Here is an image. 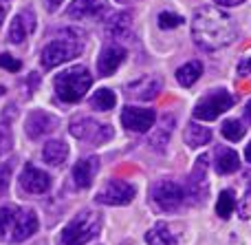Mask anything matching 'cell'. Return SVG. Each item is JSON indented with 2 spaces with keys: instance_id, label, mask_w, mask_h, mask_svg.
I'll list each match as a JSON object with an SVG mask.
<instances>
[{
  "instance_id": "obj_37",
  "label": "cell",
  "mask_w": 251,
  "mask_h": 245,
  "mask_svg": "<svg viewBox=\"0 0 251 245\" xmlns=\"http://www.w3.org/2000/svg\"><path fill=\"white\" fill-rule=\"evenodd\" d=\"M60 4H62V0H47V7L51 9V11H55V9L60 7Z\"/></svg>"
},
{
  "instance_id": "obj_19",
  "label": "cell",
  "mask_w": 251,
  "mask_h": 245,
  "mask_svg": "<svg viewBox=\"0 0 251 245\" xmlns=\"http://www.w3.org/2000/svg\"><path fill=\"white\" fill-rule=\"evenodd\" d=\"M214 168H216L218 175H231L240 168V159L238 153L231 148H225V146H218L216 153H214Z\"/></svg>"
},
{
  "instance_id": "obj_40",
  "label": "cell",
  "mask_w": 251,
  "mask_h": 245,
  "mask_svg": "<svg viewBox=\"0 0 251 245\" xmlns=\"http://www.w3.org/2000/svg\"><path fill=\"white\" fill-rule=\"evenodd\" d=\"M4 22V9H2V4H0V25Z\"/></svg>"
},
{
  "instance_id": "obj_13",
  "label": "cell",
  "mask_w": 251,
  "mask_h": 245,
  "mask_svg": "<svg viewBox=\"0 0 251 245\" xmlns=\"http://www.w3.org/2000/svg\"><path fill=\"white\" fill-rule=\"evenodd\" d=\"M156 113L152 109H137V106H128L122 113V124L128 131L134 133H146L154 126Z\"/></svg>"
},
{
  "instance_id": "obj_30",
  "label": "cell",
  "mask_w": 251,
  "mask_h": 245,
  "mask_svg": "<svg viewBox=\"0 0 251 245\" xmlns=\"http://www.w3.org/2000/svg\"><path fill=\"white\" fill-rule=\"evenodd\" d=\"M156 22H159L161 29H176V27H181L183 22H185V18L174 13V11H161L159 18H156Z\"/></svg>"
},
{
  "instance_id": "obj_6",
  "label": "cell",
  "mask_w": 251,
  "mask_h": 245,
  "mask_svg": "<svg viewBox=\"0 0 251 245\" xmlns=\"http://www.w3.org/2000/svg\"><path fill=\"white\" fill-rule=\"evenodd\" d=\"M71 135L77 137V139H84L88 144H106L108 139H113L115 131L113 126L108 124H101L97 119H91V117H77L73 119L71 124Z\"/></svg>"
},
{
  "instance_id": "obj_38",
  "label": "cell",
  "mask_w": 251,
  "mask_h": 245,
  "mask_svg": "<svg viewBox=\"0 0 251 245\" xmlns=\"http://www.w3.org/2000/svg\"><path fill=\"white\" fill-rule=\"evenodd\" d=\"M245 117H247L249 122H251V100L247 102V106H245Z\"/></svg>"
},
{
  "instance_id": "obj_1",
  "label": "cell",
  "mask_w": 251,
  "mask_h": 245,
  "mask_svg": "<svg viewBox=\"0 0 251 245\" xmlns=\"http://www.w3.org/2000/svg\"><path fill=\"white\" fill-rule=\"evenodd\" d=\"M192 38L203 51H218L238 38V27L234 18L221 7L205 4L194 11L192 18Z\"/></svg>"
},
{
  "instance_id": "obj_27",
  "label": "cell",
  "mask_w": 251,
  "mask_h": 245,
  "mask_svg": "<svg viewBox=\"0 0 251 245\" xmlns=\"http://www.w3.org/2000/svg\"><path fill=\"white\" fill-rule=\"evenodd\" d=\"M236 210V197L231 190H223L221 197H218V203H216V215L221 219H229L231 212Z\"/></svg>"
},
{
  "instance_id": "obj_16",
  "label": "cell",
  "mask_w": 251,
  "mask_h": 245,
  "mask_svg": "<svg viewBox=\"0 0 251 245\" xmlns=\"http://www.w3.org/2000/svg\"><path fill=\"white\" fill-rule=\"evenodd\" d=\"M20 188L26 190L29 194H44L51 188V177L29 163V166H25V170L20 175Z\"/></svg>"
},
{
  "instance_id": "obj_3",
  "label": "cell",
  "mask_w": 251,
  "mask_h": 245,
  "mask_svg": "<svg viewBox=\"0 0 251 245\" xmlns=\"http://www.w3.org/2000/svg\"><path fill=\"white\" fill-rule=\"evenodd\" d=\"M100 232H101V215L100 212H93V210H82L62 230V243L64 245H86V243H91L93 239H97Z\"/></svg>"
},
{
  "instance_id": "obj_36",
  "label": "cell",
  "mask_w": 251,
  "mask_h": 245,
  "mask_svg": "<svg viewBox=\"0 0 251 245\" xmlns=\"http://www.w3.org/2000/svg\"><path fill=\"white\" fill-rule=\"evenodd\" d=\"M214 2H216L218 7H238V4H243L245 0H214Z\"/></svg>"
},
{
  "instance_id": "obj_11",
  "label": "cell",
  "mask_w": 251,
  "mask_h": 245,
  "mask_svg": "<svg viewBox=\"0 0 251 245\" xmlns=\"http://www.w3.org/2000/svg\"><path fill=\"white\" fill-rule=\"evenodd\" d=\"M163 88V80L159 75H146V78H139L134 82H130L126 86V95L132 97V100H141V102H150Z\"/></svg>"
},
{
  "instance_id": "obj_10",
  "label": "cell",
  "mask_w": 251,
  "mask_h": 245,
  "mask_svg": "<svg viewBox=\"0 0 251 245\" xmlns=\"http://www.w3.org/2000/svg\"><path fill=\"white\" fill-rule=\"evenodd\" d=\"M108 13V0H73L66 9L69 18H77V20H100Z\"/></svg>"
},
{
  "instance_id": "obj_2",
  "label": "cell",
  "mask_w": 251,
  "mask_h": 245,
  "mask_svg": "<svg viewBox=\"0 0 251 245\" xmlns=\"http://www.w3.org/2000/svg\"><path fill=\"white\" fill-rule=\"evenodd\" d=\"M91 84H93V78L84 66L66 69V71H62V73H57L55 80H53L57 97H60L62 102H66V104H75V102L82 100V97L86 95V91L91 88Z\"/></svg>"
},
{
  "instance_id": "obj_33",
  "label": "cell",
  "mask_w": 251,
  "mask_h": 245,
  "mask_svg": "<svg viewBox=\"0 0 251 245\" xmlns=\"http://www.w3.org/2000/svg\"><path fill=\"white\" fill-rule=\"evenodd\" d=\"M9 177H11V166H7V163H0V194L7 192Z\"/></svg>"
},
{
  "instance_id": "obj_20",
  "label": "cell",
  "mask_w": 251,
  "mask_h": 245,
  "mask_svg": "<svg viewBox=\"0 0 251 245\" xmlns=\"http://www.w3.org/2000/svg\"><path fill=\"white\" fill-rule=\"evenodd\" d=\"M66 157H69V146H66L64 141L51 139V141H47V144H44L42 159L49 163V166H53V168L62 166V163L66 162Z\"/></svg>"
},
{
  "instance_id": "obj_5",
  "label": "cell",
  "mask_w": 251,
  "mask_h": 245,
  "mask_svg": "<svg viewBox=\"0 0 251 245\" xmlns=\"http://www.w3.org/2000/svg\"><path fill=\"white\" fill-rule=\"evenodd\" d=\"M150 199L159 210L174 212L185 203V190H183V186H178L176 181L161 179L150 188Z\"/></svg>"
},
{
  "instance_id": "obj_25",
  "label": "cell",
  "mask_w": 251,
  "mask_h": 245,
  "mask_svg": "<svg viewBox=\"0 0 251 245\" xmlns=\"http://www.w3.org/2000/svg\"><path fill=\"white\" fill-rule=\"evenodd\" d=\"M115 104H117V95H115L110 88H100V91L91 97V106L95 110H110Z\"/></svg>"
},
{
  "instance_id": "obj_12",
  "label": "cell",
  "mask_w": 251,
  "mask_h": 245,
  "mask_svg": "<svg viewBox=\"0 0 251 245\" xmlns=\"http://www.w3.org/2000/svg\"><path fill=\"white\" fill-rule=\"evenodd\" d=\"M33 29H35V13L31 11V9H22V11H18L16 16H13V20L9 22L7 38L11 44H20L33 33Z\"/></svg>"
},
{
  "instance_id": "obj_34",
  "label": "cell",
  "mask_w": 251,
  "mask_h": 245,
  "mask_svg": "<svg viewBox=\"0 0 251 245\" xmlns=\"http://www.w3.org/2000/svg\"><path fill=\"white\" fill-rule=\"evenodd\" d=\"M238 212H240V217H243V219H249V217H251V188L247 190V194L243 197V201L238 203Z\"/></svg>"
},
{
  "instance_id": "obj_35",
  "label": "cell",
  "mask_w": 251,
  "mask_h": 245,
  "mask_svg": "<svg viewBox=\"0 0 251 245\" xmlns=\"http://www.w3.org/2000/svg\"><path fill=\"white\" fill-rule=\"evenodd\" d=\"M238 75H251V55L249 57H243V60L238 62Z\"/></svg>"
},
{
  "instance_id": "obj_28",
  "label": "cell",
  "mask_w": 251,
  "mask_h": 245,
  "mask_svg": "<svg viewBox=\"0 0 251 245\" xmlns=\"http://www.w3.org/2000/svg\"><path fill=\"white\" fill-rule=\"evenodd\" d=\"M172 128H174V115H165V117H163V126H161V131L156 133V135H152L150 144L154 146V148L161 150L165 146V141L170 139V133H172Z\"/></svg>"
},
{
  "instance_id": "obj_21",
  "label": "cell",
  "mask_w": 251,
  "mask_h": 245,
  "mask_svg": "<svg viewBox=\"0 0 251 245\" xmlns=\"http://www.w3.org/2000/svg\"><path fill=\"white\" fill-rule=\"evenodd\" d=\"M146 243L148 245H176L178 237L174 234V230L168 223L161 221V223H156L154 228L146 232Z\"/></svg>"
},
{
  "instance_id": "obj_29",
  "label": "cell",
  "mask_w": 251,
  "mask_h": 245,
  "mask_svg": "<svg viewBox=\"0 0 251 245\" xmlns=\"http://www.w3.org/2000/svg\"><path fill=\"white\" fill-rule=\"evenodd\" d=\"M245 124L238 122V119H227V122H223V137L229 141H240L245 137Z\"/></svg>"
},
{
  "instance_id": "obj_31",
  "label": "cell",
  "mask_w": 251,
  "mask_h": 245,
  "mask_svg": "<svg viewBox=\"0 0 251 245\" xmlns=\"http://www.w3.org/2000/svg\"><path fill=\"white\" fill-rule=\"evenodd\" d=\"M11 148H13L11 128H9V124H0V157H2V155H7Z\"/></svg>"
},
{
  "instance_id": "obj_9",
  "label": "cell",
  "mask_w": 251,
  "mask_h": 245,
  "mask_svg": "<svg viewBox=\"0 0 251 245\" xmlns=\"http://www.w3.org/2000/svg\"><path fill=\"white\" fill-rule=\"evenodd\" d=\"M207 159L209 157H199L196 159V166L192 170V177L187 181V188L185 190V203H199V201H205V188H207Z\"/></svg>"
},
{
  "instance_id": "obj_15",
  "label": "cell",
  "mask_w": 251,
  "mask_h": 245,
  "mask_svg": "<svg viewBox=\"0 0 251 245\" xmlns=\"http://www.w3.org/2000/svg\"><path fill=\"white\" fill-rule=\"evenodd\" d=\"M55 128H57V117L47 113V110H33V113H29L26 124H25V133L31 139H40V137L49 135Z\"/></svg>"
},
{
  "instance_id": "obj_39",
  "label": "cell",
  "mask_w": 251,
  "mask_h": 245,
  "mask_svg": "<svg viewBox=\"0 0 251 245\" xmlns=\"http://www.w3.org/2000/svg\"><path fill=\"white\" fill-rule=\"evenodd\" d=\"M245 157H247V162H251V144L245 148Z\"/></svg>"
},
{
  "instance_id": "obj_23",
  "label": "cell",
  "mask_w": 251,
  "mask_h": 245,
  "mask_svg": "<svg viewBox=\"0 0 251 245\" xmlns=\"http://www.w3.org/2000/svg\"><path fill=\"white\" fill-rule=\"evenodd\" d=\"M203 75V64H201L199 60L194 62H187V64L178 66L176 71V82L181 84V86H192V84H196V80Z\"/></svg>"
},
{
  "instance_id": "obj_26",
  "label": "cell",
  "mask_w": 251,
  "mask_h": 245,
  "mask_svg": "<svg viewBox=\"0 0 251 245\" xmlns=\"http://www.w3.org/2000/svg\"><path fill=\"white\" fill-rule=\"evenodd\" d=\"M16 206H2L0 208V241H4L7 237H11V228L16 221Z\"/></svg>"
},
{
  "instance_id": "obj_4",
  "label": "cell",
  "mask_w": 251,
  "mask_h": 245,
  "mask_svg": "<svg viewBox=\"0 0 251 245\" xmlns=\"http://www.w3.org/2000/svg\"><path fill=\"white\" fill-rule=\"evenodd\" d=\"M66 35L49 42L47 47L42 49V55H40V62H42L44 69H55V66L64 64V62L73 60L75 55H79L82 51V38L77 31H64Z\"/></svg>"
},
{
  "instance_id": "obj_7",
  "label": "cell",
  "mask_w": 251,
  "mask_h": 245,
  "mask_svg": "<svg viewBox=\"0 0 251 245\" xmlns=\"http://www.w3.org/2000/svg\"><path fill=\"white\" fill-rule=\"evenodd\" d=\"M231 106H234V97H231L225 88H218V91L205 95L203 100L196 104L194 117L196 119H203V122H212V119L221 117V113L229 110Z\"/></svg>"
},
{
  "instance_id": "obj_22",
  "label": "cell",
  "mask_w": 251,
  "mask_h": 245,
  "mask_svg": "<svg viewBox=\"0 0 251 245\" xmlns=\"http://www.w3.org/2000/svg\"><path fill=\"white\" fill-rule=\"evenodd\" d=\"M128 31H130V13L122 11L106 20V33H108V38H124V35H128Z\"/></svg>"
},
{
  "instance_id": "obj_8",
  "label": "cell",
  "mask_w": 251,
  "mask_h": 245,
  "mask_svg": "<svg viewBox=\"0 0 251 245\" xmlns=\"http://www.w3.org/2000/svg\"><path fill=\"white\" fill-rule=\"evenodd\" d=\"M134 199V186L124 179H110L97 194V203L104 206H126Z\"/></svg>"
},
{
  "instance_id": "obj_24",
  "label": "cell",
  "mask_w": 251,
  "mask_h": 245,
  "mask_svg": "<svg viewBox=\"0 0 251 245\" xmlns=\"http://www.w3.org/2000/svg\"><path fill=\"white\" fill-rule=\"evenodd\" d=\"M209 139H212V131L201 126V124H190L185 128V141L192 148H201V146L209 144Z\"/></svg>"
},
{
  "instance_id": "obj_14",
  "label": "cell",
  "mask_w": 251,
  "mask_h": 245,
  "mask_svg": "<svg viewBox=\"0 0 251 245\" xmlns=\"http://www.w3.org/2000/svg\"><path fill=\"white\" fill-rule=\"evenodd\" d=\"M124 60H126V49L122 44H117V42L106 44V47L101 49L100 57H97V73H100L101 78H108V75H113L115 71L122 66Z\"/></svg>"
},
{
  "instance_id": "obj_17",
  "label": "cell",
  "mask_w": 251,
  "mask_h": 245,
  "mask_svg": "<svg viewBox=\"0 0 251 245\" xmlns=\"http://www.w3.org/2000/svg\"><path fill=\"white\" fill-rule=\"evenodd\" d=\"M38 230V215L31 208H22L16 212V221L11 228V241H26L29 237H33Z\"/></svg>"
},
{
  "instance_id": "obj_32",
  "label": "cell",
  "mask_w": 251,
  "mask_h": 245,
  "mask_svg": "<svg viewBox=\"0 0 251 245\" xmlns=\"http://www.w3.org/2000/svg\"><path fill=\"white\" fill-rule=\"evenodd\" d=\"M0 66L7 71H20L22 69V62L16 60L13 55H9V53H0Z\"/></svg>"
},
{
  "instance_id": "obj_18",
  "label": "cell",
  "mask_w": 251,
  "mask_h": 245,
  "mask_svg": "<svg viewBox=\"0 0 251 245\" xmlns=\"http://www.w3.org/2000/svg\"><path fill=\"white\" fill-rule=\"evenodd\" d=\"M97 170H100V159L97 157H84L73 166V181L77 188L86 190L93 186Z\"/></svg>"
},
{
  "instance_id": "obj_41",
  "label": "cell",
  "mask_w": 251,
  "mask_h": 245,
  "mask_svg": "<svg viewBox=\"0 0 251 245\" xmlns=\"http://www.w3.org/2000/svg\"><path fill=\"white\" fill-rule=\"evenodd\" d=\"M2 93H4V88H2V86H0V95H2Z\"/></svg>"
}]
</instances>
